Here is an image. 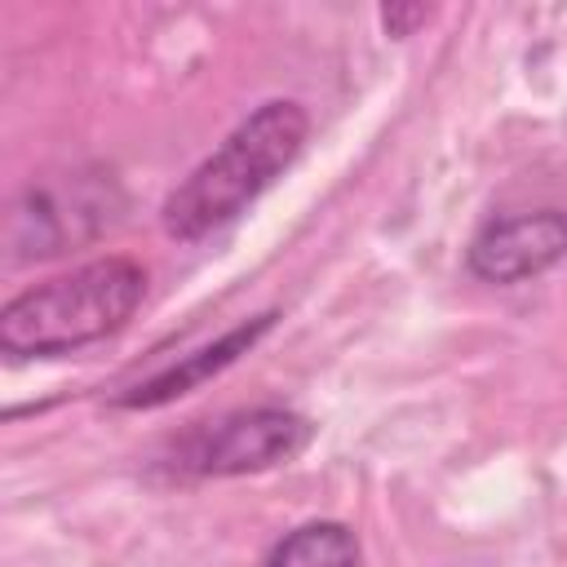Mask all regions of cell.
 <instances>
[{
  "label": "cell",
  "mask_w": 567,
  "mask_h": 567,
  "mask_svg": "<svg viewBox=\"0 0 567 567\" xmlns=\"http://www.w3.org/2000/svg\"><path fill=\"white\" fill-rule=\"evenodd\" d=\"M306 137H310V115L301 102H292V97L261 102L164 199V208H159L164 230L173 239H186V244L221 230L226 221L248 213V204H257L261 190H270L292 168Z\"/></svg>",
  "instance_id": "1"
},
{
  "label": "cell",
  "mask_w": 567,
  "mask_h": 567,
  "mask_svg": "<svg viewBox=\"0 0 567 567\" xmlns=\"http://www.w3.org/2000/svg\"><path fill=\"white\" fill-rule=\"evenodd\" d=\"M146 297V270L133 257H97L53 275L0 310V350L18 359H53L120 332Z\"/></svg>",
  "instance_id": "2"
},
{
  "label": "cell",
  "mask_w": 567,
  "mask_h": 567,
  "mask_svg": "<svg viewBox=\"0 0 567 567\" xmlns=\"http://www.w3.org/2000/svg\"><path fill=\"white\" fill-rule=\"evenodd\" d=\"M310 439H315L310 416L292 408H279V403L235 408L217 421L190 425L173 443L168 465L186 478H239V474H261L301 456Z\"/></svg>",
  "instance_id": "3"
},
{
  "label": "cell",
  "mask_w": 567,
  "mask_h": 567,
  "mask_svg": "<svg viewBox=\"0 0 567 567\" xmlns=\"http://www.w3.org/2000/svg\"><path fill=\"white\" fill-rule=\"evenodd\" d=\"M124 208L120 186L102 168H75L58 182H31L9 217V248L18 257L66 252L115 221Z\"/></svg>",
  "instance_id": "4"
},
{
  "label": "cell",
  "mask_w": 567,
  "mask_h": 567,
  "mask_svg": "<svg viewBox=\"0 0 567 567\" xmlns=\"http://www.w3.org/2000/svg\"><path fill=\"white\" fill-rule=\"evenodd\" d=\"M567 257V208H518L487 217L465 244V270L483 284H523Z\"/></svg>",
  "instance_id": "5"
},
{
  "label": "cell",
  "mask_w": 567,
  "mask_h": 567,
  "mask_svg": "<svg viewBox=\"0 0 567 567\" xmlns=\"http://www.w3.org/2000/svg\"><path fill=\"white\" fill-rule=\"evenodd\" d=\"M275 310H266V315H252V319H244V323H235L230 332H221L217 341H208V346H199V350H190V354H182L177 363H168V368H159V372H151L146 381H137L133 390H124L115 403L120 408H133V412H146V408H164V403H173V399H182V394H190L195 385H204V381H213L217 372H226L239 354H248L270 328H275Z\"/></svg>",
  "instance_id": "6"
},
{
  "label": "cell",
  "mask_w": 567,
  "mask_h": 567,
  "mask_svg": "<svg viewBox=\"0 0 567 567\" xmlns=\"http://www.w3.org/2000/svg\"><path fill=\"white\" fill-rule=\"evenodd\" d=\"M261 567H368V563H363L359 536L346 523L315 518L284 532L261 558Z\"/></svg>",
  "instance_id": "7"
},
{
  "label": "cell",
  "mask_w": 567,
  "mask_h": 567,
  "mask_svg": "<svg viewBox=\"0 0 567 567\" xmlns=\"http://www.w3.org/2000/svg\"><path fill=\"white\" fill-rule=\"evenodd\" d=\"M425 18H430L425 4H385V9H381V27H385V35H394V40L412 35Z\"/></svg>",
  "instance_id": "8"
}]
</instances>
